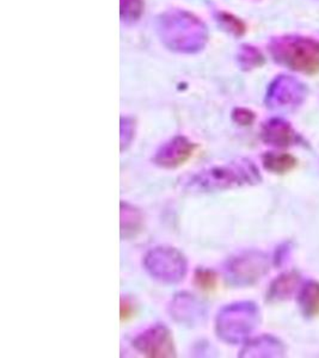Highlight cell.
<instances>
[{"label": "cell", "instance_id": "obj_11", "mask_svg": "<svg viewBox=\"0 0 319 358\" xmlns=\"http://www.w3.org/2000/svg\"><path fill=\"white\" fill-rule=\"evenodd\" d=\"M194 283L204 292L217 289L218 275L212 268H199L194 273Z\"/></svg>", "mask_w": 319, "mask_h": 358}, {"label": "cell", "instance_id": "obj_10", "mask_svg": "<svg viewBox=\"0 0 319 358\" xmlns=\"http://www.w3.org/2000/svg\"><path fill=\"white\" fill-rule=\"evenodd\" d=\"M263 166L273 173L283 175L297 166V160L286 153H267L263 155Z\"/></svg>", "mask_w": 319, "mask_h": 358}, {"label": "cell", "instance_id": "obj_9", "mask_svg": "<svg viewBox=\"0 0 319 358\" xmlns=\"http://www.w3.org/2000/svg\"><path fill=\"white\" fill-rule=\"evenodd\" d=\"M121 210V236L122 239H132L138 236L143 226V213L140 209L122 201L120 204Z\"/></svg>", "mask_w": 319, "mask_h": 358}, {"label": "cell", "instance_id": "obj_3", "mask_svg": "<svg viewBox=\"0 0 319 358\" xmlns=\"http://www.w3.org/2000/svg\"><path fill=\"white\" fill-rule=\"evenodd\" d=\"M150 276L164 285H177L188 273V259L180 250L171 246L151 248L143 261Z\"/></svg>", "mask_w": 319, "mask_h": 358}, {"label": "cell", "instance_id": "obj_4", "mask_svg": "<svg viewBox=\"0 0 319 358\" xmlns=\"http://www.w3.org/2000/svg\"><path fill=\"white\" fill-rule=\"evenodd\" d=\"M255 308L250 303H236L224 307L215 319V332L221 341L238 343L254 326Z\"/></svg>", "mask_w": 319, "mask_h": 358}, {"label": "cell", "instance_id": "obj_16", "mask_svg": "<svg viewBox=\"0 0 319 358\" xmlns=\"http://www.w3.org/2000/svg\"><path fill=\"white\" fill-rule=\"evenodd\" d=\"M234 118L236 122L239 123V124H243V126H248L250 123L253 122V114L250 113V111L244 110V109H237V110L234 113Z\"/></svg>", "mask_w": 319, "mask_h": 358}, {"label": "cell", "instance_id": "obj_6", "mask_svg": "<svg viewBox=\"0 0 319 358\" xmlns=\"http://www.w3.org/2000/svg\"><path fill=\"white\" fill-rule=\"evenodd\" d=\"M197 145L185 136H175L157 150L152 163L165 170H172L185 165L197 152Z\"/></svg>", "mask_w": 319, "mask_h": 358}, {"label": "cell", "instance_id": "obj_14", "mask_svg": "<svg viewBox=\"0 0 319 358\" xmlns=\"http://www.w3.org/2000/svg\"><path fill=\"white\" fill-rule=\"evenodd\" d=\"M305 307L310 314H319V288L316 285L315 288L309 290Z\"/></svg>", "mask_w": 319, "mask_h": 358}, {"label": "cell", "instance_id": "obj_5", "mask_svg": "<svg viewBox=\"0 0 319 358\" xmlns=\"http://www.w3.org/2000/svg\"><path fill=\"white\" fill-rule=\"evenodd\" d=\"M135 350L146 357H176L171 331L164 324H156L133 339Z\"/></svg>", "mask_w": 319, "mask_h": 358}, {"label": "cell", "instance_id": "obj_2", "mask_svg": "<svg viewBox=\"0 0 319 358\" xmlns=\"http://www.w3.org/2000/svg\"><path fill=\"white\" fill-rule=\"evenodd\" d=\"M160 36L171 49L197 52L206 42V28L197 18L187 13H166L160 20Z\"/></svg>", "mask_w": 319, "mask_h": 358}, {"label": "cell", "instance_id": "obj_1", "mask_svg": "<svg viewBox=\"0 0 319 358\" xmlns=\"http://www.w3.org/2000/svg\"><path fill=\"white\" fill-rule=\"evenodd\" d=\"M258 172L253 164L234 162L226 165L207 167L182 179V187L192 192H214L253 183Z\"/></svg>", "mask_w": 319, "mask_h": 358}, {"label": "cell", "instance_id": "obj_12", "mask_svg": "<svg viewBox=\"0 0 319 358\" xmlns=\"http://www.w3.org/2000/svg\"><path fill=\"white\" fill-rule=\"evenodd\" d=\"M143 10V0H121V17L126 23L138 21Z\"/></svg>", "mask_w": 319, "mask_h": 358}, {"label": "cell", "instance_id": "obj_13", "mask_svg": "<svg viewBox=\"0 0 319 358\" xmlns=\"http://www.w3.org/2000/svg\"><path fill=\"white\" fill-rule=\"evenodd\" d=\"M135 138V121L132 117L121 118V152L128 150Z\"/></svg>", "mask_w": 319, "mask_h": 358}, {"label": "cell", "instance_id": "obj_7", "mask_svg": "<svg viewBox=\"0 0 319 358\" xmlns=\"http://www.w3.org/2000/svg\"><path fill=\"white\" fill-rule=\"evenodd\" d=\"M169 313L182 325L197 326L206 317V307L192 294L182 292L173 296L169 305Z\"/></svg>", "mask_w": 319, "mask_h": 358}, {"label": "cell", "instance_id": "obj_8", "mask_svg": "<svg viewBox=\"0 0 319 358\" xmlns=\"http://www.w3.org/2000/svg\"><path fill=\"white\" fill-rule=\"evenodd\" d=\"M261 268H260V263L257 264V257L246 255L231 259L226 266V271L229 277L239 283L256 278V276L260 275Z\"/></svg>", "mask_w": 319, "mask_h": 358}, {"label": "cell", "instance_id": "obj_15", "mask_svg": "<svg viewBox=\"0 0 319 358\" xmlns=\"http://www.w3.org/2000/svg\"><path fill=\"white\" fill-rule=\"evenodd\" d=\"M135 307L134 302L132 301L131 297H121V307H120V315L122 322H128L134 317Z\"/></svg>", "mask_w": 319, "mask_h": 358}]
</instances>
